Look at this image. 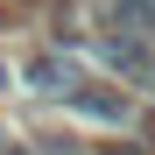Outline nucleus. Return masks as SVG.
<instances>
[{
	"label": "nucleus",
	"instance_id": "nucleus-1",
	"mask_svg": "<svg viewBox=\"0 0 155 155\" xmlns=\"http://www.w3.org/2000/svg\"><path fill=\"white\" fill-rule=\"evenodd\" d=\"M64 106H71V113H85V120H106V127L127 120V99H120L113 85H99V92H78V85H71V92H64Z\"/></svg>",
	"mask_w": 155,
	"mask_h": 155
},
{
	"label": "nucleus",
	"instance_id": "nucleus-2",
	"mask_svg": "<svg viewBox=\"0 0 155 155\" xmlns=\"http://www.w3.org/2000/svg\"><path fill=\"white\" fill-rule=\"evenodd\" d=\"M106 21H113L127 42H134V35H155V0H113V7H106Z\"/></svg>",
	"mask_w": 155,
	"mask_h": 155
},
{
	"label": "nucleus",
	"instance_id": "nucleus-3",
	"mask_svg": "<svg viewBox=\"0 0 155 155\" xmlns=\"http://www.w3.org/2000/svg\"><path fill=\"white\" fill-rule=\"evenodd\" d=\"M21 78H28V92H42V99H64V92H71V71H64V57H35Z\"/></svg>",
	"mask_w": 155,
	"mask_h": 155
},
{
	"label": "nucleus",
	"instance_id": "nucleus-4",
	"mask_svg": "<svg viewBox=\"0 0 155 155\" xmlns=\"http://www.w3.org/2000/svg\"><path fill=\"white\" fill-rule=\"evenodd\" d=\"M35 155H85V148H78L71 134H42V141H35Z\"/></svg>",
	"mask_w": 155,
	"mask_h": 155
},
{
	"label": "nucleus",
	"instance_id": "nucleus-5",
	"mask_svg": "<svg viewBox=\"0 0 155 155\" xmlns=\"http://www.w3.org/2000/svg\"><path fill=\"white\" fill-rule=\"evenodd\" d=\"M106 155H141V148H106Z\"/></svg>",
	"mask_w": 155,
	"mask_h": 155
},
{
	"label": "nucleus",
	"instance_id": "nucleus-6",
	"mask_svg": "<svg viewBox=\"0 0 155 155\" xmlns=\"http://www.w3.org/2000/svg\"><path fill=\"white\" fill-rule=\"evenodd\" d=\"M0 85H7V71H0Z\"/></svg>",
	"mask_w": 155,
	"mask_h": 155
}]
</instances>
